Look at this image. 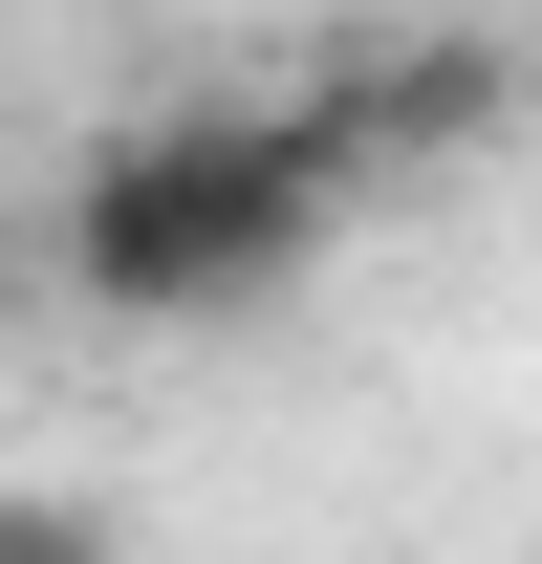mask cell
I'll return each mask as SVG.
<instances>
[{
	"label": "cell",
	"instance_id": "obj_3",
	"mask_svg": "<svg viewBox=\"0 0 542 564\" xmlns=\"http://www.w3.org/2000/svg\"><path fill=\"white\" fill-rule=\"evenodd\" d=\"M0 564H131V521L66 499V478H0Z\"/></svg>",
	"mask_w": 542,
	"mask_h": 564
},
{
	"label": "cell",
	"instance_id": "obj_1",
	"mask_svg": "<svg viewBox=\"0 0 542 564\" xmlns=\"http://www.w3.org/2000/svg\"><path fill=\"white\" fill-rule=\"evenodd\" d=\"M369 174L326 152V109L282 87V109H152L66 174V304L109 326H217V304H282V282L326 261Z\"/></svg>",
	"mask_w": 542,
	"mask_h": 564
},
{
	"label": "cell",
	"instance_id": "obj_2",
	"mask_svg": "<svg viewBox=\"0 0 542 564\" xmlns=\"http://www.w3.org/2000/svg\"><path fill=\"white\" fill-rule=\"evenodd\" d=\"M304 109H326V152L391 196V174H456V152L521 131V44H477V22H369V44L304 66Z\"/></svg>",
	"mask_w": 542,
	"mask_h": 564
}]
</instances>
